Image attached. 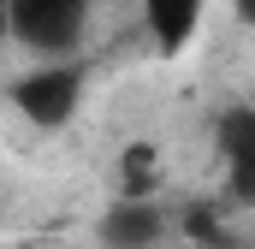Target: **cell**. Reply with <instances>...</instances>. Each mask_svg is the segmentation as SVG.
<instances>
[{"label": "cell", "instance_id": "cell-1", "mask_svg": "<svg viewBox=\"0 0 255 249\" xmlns=\"http://www.w3.org/2000/svg\"><path fill=\"white\" fill-rule=\"evenodd\" d=\"M12 30L42 54H65L83 36V0H12Z\"/></svg>", "mask_w": 255, "mask_h": 249}, {"label": "cell", "instance_id": "cell-2", "mask_svg": "<svg viewBox=\"0 0 255 249\" xmlns=\"http://www.w3.org/2000/svg\"><path fill=\"white\" fill-rule=\"evenodd\" d=\"M18 113L36 124H65L71 107H77V71L71 65H48V71H30L18 89Z\"/></svg>", "mask_w": 255, "mask_h": 249}, {"label": "cell", "instance_id": "cell-3", "mask_svg": "<svg viewBox=\"0 0 255 249\" xmlns=\"http://www.w3.org/2000/svg\"><path fill=\"white\" fill-rule=\"evenodd\" d=\"M101 238L113 249H148L160 238V214L148 208V196H125V202L101 220Z\"/></svg>", "mask_w": 255, "mask_h": 249}, {"label": "cell", "instance_id": "cell-4", "mask_svg": "<svg viewBox=\"0 0 255 249\" xmlns=\"http://www.w3.org/2000/svg\"><path fill=\"white\" fill-rule=\"evenodd\" d=\"M142 12H148L154 36H160L166 48H178V42L196 30V12H202V0H142Z\"/></svg>", "mask_w": 255, "mask_h": 249}, {"label": "cell", "instance_id": "cell-5", "mask_svg": "<svg viewBox=\"0 0 255 249\" xmlns=\"http://www.w3.org/2000/svg\"><path fill=\"white\" fill-rule=\"evenodd\" d=\"M119 184H125V196H148V190L160 184V160H154L148 142L125 148V160H119Z\"/></svg>", "mask_w": 255, "mask_h": 249}, {"label": "cell", "instance_id": "cell-6", "mask_svg": "<svg viewBox=\"0 0 255 249\" xmlns=\"http://www.w3.org/2000/svg\"><path fill=\"white\" fill-rule=\"evenodd\" d=\"M220 142H226V154L255 148V113H250V107H238V113H226V119H220Z\"/></svg>", "mask_w": 255, "mask_h": 249}, {"label": "cell", "instance_id": "cell-7", "mask_svg": "<svg viewBox=\"0 0 255 249\" xmlns=\"http://www.w3.org/2000/svg\"><path fill=\"white\" fill-rule=\"evenodd\" d=\"M232 190H238V202H250V208H255V148L232 154Z\"/></svg>", "mask_w": 255, "mask_h": 249}, {"label": "cell", "instance_id": "cell-8", "mask_svg": "<svg viewBox=\"0 0 255 249\" xmlns=\"http://www.w3.org/2000/svg\"><path fill=\"white\" fill-rule=\"evenodd\" d=\"M232 6H238V18H244V24L255 30V0H232Z\"/></svg>", "mask_w": 255, "mask_h": 249}, {"label": "cell", "instance_id": "cell-9", "mask_svg": "<svg viewBox=\"0 0 255 249\" xmlns=\"http://www.w3.org/2000/svg\"><path fill=\"white\" fill-rule=\"evenodd\" d=\"M6 30H12V0H0V42H6Z\"/></svg>", "mask_w": 255, "mask_h": 249}]
</instances>
